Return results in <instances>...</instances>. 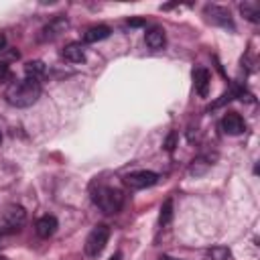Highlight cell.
<instances>
[{
    "instance_id": "cell-21",
    "label": "cell",
    "mask_w": 260,
    "mask_h": 260,
    "mask_svg": "<svg viewBox=\"0 0 260 260\" xmlns=\"http://www.w3.org/2000/svg\"><path fill=\"white\" fill-rule=\"evenodd\" d=\"M128 24H130V26H140V24H144V22H142V20H128Z\"/></svg>"
},
{
    "instance_id": "cell-24",
    "label": "cell",
    "mask_w": 260,
    "mask_h": 260,
    "mask_svg": "<svg viewBox=\"0 0 260 260\" xmlns=\"http://www.w3.org/2000/svg\"><path fill=\"white\" fill-rule=\"evenodd\" d=\"M0 260H6V258H0Z\"/></svg>"
},
{
    "instance_id": "cell-5",
    "label": "cell",
    "mask_w": 260,
    "mask_h": 260,
    "mask_svg": "<svg viewBox=\"0 0 260 260\" xmlns=\"http://www.w3.org/2000/svg\"><path fill=\"white\" fill-rule=\"evenodd\" d=\"M122 181H124V185H126L128 189L138 191V189H146V187L156 185V183H158V173L146 171V169H142V171H132V173L124 175Z\"/></svg>"
},
{
    "instance_id": "cell-16",
    "label": "cell",
    "mask_w": 260,
    "mask_h": 260,
    "mask_svg": "<svg viewBox=\"0 0 260 260\" xmlns=\"http://www.w3.org/2000/svg\"><path fill=\"white\" fill-rule=\"evenodd\" d=\"M205 260H230V250L223 248V246H215L207 252V258Z\"/></svg>"
},
{
    "instance_id": "cell-10",
    "label": "cell",
    "mask_w": 260,
    "mask_h": 260,
    "mask_svg": "<svg viewBox=\"0 0 260 260\" xmlns=\"http://www.w3.org/2000/svg\"><path fill=\"white\" fill-rule=\"evenodd\" d=\"M57 228H59V221L55 215H43L35 223V232L39 238H51L57 232Z\"/></svg>"
},
{
    "instance_id": "cell-12",
    "label": "cell",
    "mask_w": 260,
    "mask_h": 260,
    "mask_svg": "<svg viewBox=\"0 0 260 260\" xmlns=\"http://www.w3.org/2000/svg\"><path fill=\"white\" fill-rule=\"evenodd\" d=\"M112 32V28L108 24H93L89 26L85 32H83V43H98V41H104L108 39Z\"/></svg>"
},
{
    "instance_id": "cell-19",
    "label": "cell",
    "mask_w": 260,
    "mask_h": 260,
    "mask_svg": "<svg viewBox=\"0 0 260 260\" xmlns=\"http://www.w3.org/2000/svg\"><path fill=\"white\" fill-rule=\"evenodd\" d=\"M175 136H177V134H175V132H171V134H169V138H167V142H165V148H167L169 152L175 148Z\"/></svg>"
},
{
    "instance_id": "cell-17",
    "label": "cell",
    "mask_w": 260,
    "mask_h": 260,
    "mask_svg": "<svg viewBox=\"0 0 260 260\" xmlns=\"http://www.w3.org/2000/svg\"><path fill=\"white\" fill-rule=\"evenodd\" d=\"M240 10H242V14H244L248 20H252V22H258V6H256V4H252V2L240 4Z\"/></svg>"
},
{
    "instance_id": "cell-11",
    "label": "cell",
    "mask_w": 260,
    "mask_h": 260,
    "mask_svg": "<svg viewBox=\"0 0 260 260\" xmlns=\"http://www.w3.org/2000/svg\"><path fill=\"white\" fill-rule=\"evenodd\" d=\"M209 71L205 67H195L193 69V85H195V91L201 95V98H207L209 93Z\"/></svg>"
},
{
    "instance_id": "cell-22",
    "label": "cell",
    "mask_w": 260,
    "mask_h": 260,
    "mask_svg": "<svg viewBox=\"0 0 260 260\" xmlns=\"http://www.w3.org/2000/svg\"><path fill=\"white\" fill-rule=\"evenodd\" d=\"M158 260H181V258H173V256H160Z\"/></svg>"
},
{
    "instance_id": "cell-1",
    "label": "cell",
    "mask_w": 260,
    "mask_h": 260,
    "mask_svg": "<svg viewBox=\"0 0 260 260\" xmlns=\"http://www.w3.org/2000/svg\"><path fill=\"white\" fill-rule=\"evenodd\" d=\"M4 98L12 108H30L41 98V81L32 77L16 79L6 87Z\"/></svg>"
},
{
    "instance_id": "cell-20",
    "label": "cell",
    "mask_w": 260,
    "mask_h": 260,
    "mask_svg": "<svg viewBox=\"0 0 260 260\" xmlns=\"http://www.w3.org/2000/svg\"><path fill=\"white\" fill-rule=\"evenodd\" d=\"M6 49V37H4V32H0V53Z\"/></svg>"
},
{
    "instance_id": "cell-14",
    "label": "cell",
    "mask_w": 260,
    "mask_h": 260,
    "mask_svg": "<svg viewBox=\"0 0 260 260\" xmlns=\"http://www.w3.org/2000/svg\"><path fill=\"white\" fill-rule=\"evenodd\" d=\"M24 71H26V77H32V79H41L45 75V63L43 61H28L24 65Z\"/></svg>"
},
{
    "instance_id": "cell-7",
    "label": "cell",
    "mask_w": 260,
    "mask_h": 260,
    "mask_svg": "<svg viewBox=\"0 0 260 260\" xmlns=\"http://www.w3.org/2000/svg\"><path fill=\"white\" fill-rule=\"evenodd\" d=\"M67 18L65 16H55L49 24H45L43 28H41V35H39V39L41 41H53V39H57L65 28H67Z\"/></svg>"
},
{
    "instance_id": "cell-3",
    "label": "cell",
    "mask_w": 260,
    "mask_h": 260,
    "mask_svg": "<svg viewBox=\"0 0 260 260\" xmlns=\"http://www.w3.org/2000/svg\"><path fill=\"white\" fill-rule=\"evenodd\" d=\"M108 240H110V228H108L106 223H98V225L87 234V238H85V244H83L85 254H87L89 258H98V256L104 252Z\"/></svg>"
},
{
    "instance_id": "cell-4",
    "label": "cell",
    "mask_w": 260,
    "mask_h": 260,
    "mask_svg": "<svg viewBox=\"0 0 260 260\" xmlns=\"http://www.w3.org/2000/svg\"><path fill=\"white\" fill-rule=\"evenodd\" d=\"M26 221V211L22 205H8L0 213V232H18Z\"/></svg>"
},
{
    "instance_id": "cell-2",
    "label": "cell",
    "mask_w": 260,
    "mask_h": 260,
    "mask_svg": "<svg viewBox=\"0 0 260 260\" xmlns=\"http://www.w3.org/2000/svg\"><path fill=\"white\" fill-rule=\"evenodd\" d=\"M91 199L104 213H118L124 205V193L110 185H100L91 193Z\"/></svg>"
},
{
    "instance_id": "cell-23",
    "label": "cell",
    "mask_w": 260,
    "mask_h": 260,
    "mask_svg": "<svg viewBox=\"0 0 260 260\" xmlns=\"http://www.w3.org/2000/svg\"><path fill=\"white\" fill-rule=\"evenodd\" d=\"M0 142H2V132H0Z\"/></svg>"
},
{
    "instance_id": "cell-6",
    "label": "cell",
    "mask_w": 260,
    "mask_h": 260,
    "mask_svg": "<svg viewBox=\"0 0 260 260\" xmlns=\"http://www.w3.org/2000/svg\"><path fill=\"white\" fill-rule=\"evenodd\" d=\"M221 130L230 136H240L244 130H246V122L240 114L236 112H228L223 118H221Z\"/></svg>"
},
{
    "instance_id": "cell-13",
    "label": "cell",
    "mask_w": 260,
    "mask_h": 260,
    "mask_svg": "<svg viewBox=\"0 0 260 260\" xmlns=\"http://www.w3.org/2000/svg\"><path fill=\"white\" fill-rule=\"evenodd\" d=\"M61 55L69 63H83L85 61V51H83V45L81 43H69V45H65V49L61 51Z\"/></svg>"
},
{
    "instance_id": "cell-8",
    "label": "cell",
    "mask_w": 260,
    "mask_h": 260,
    "mask_svg": "<svg viewBox=\"0 0 260 260\" xmlns=\"http://www.w3.org/2000/svg\"><path fill=\"white\" fill-rule=\"evenodd\" d=\"M205 14H207V20L213 22V24H219V26H230L234 28V22H232V14L228 8H221V6H207L205 8Z\"/></svg>"
},
{
    "instance_id": "cell-18",
    "label": "cell",
    "mask_w": 260,
    "mask_h": 260,
    "mask_svg": "<svg viewBox=\"0 0 260 260\" xmlns=\"http://www.w3.org/2000/svg\"><path fill=\"white\" fill-rule=\"evenodd\" d=\"M10 75H12L10 63H8V61H0V81H8Z\"/></svg>"
},
{
    "instance_id": "cell-9",
    "label": "cell",
    "mask_w": 260,
    "mask_h": 260,
    "mask_svg": "<svg viewBox=\"0 0 260 260\" xmlns=\"http://www.w3.org/2000/svg\"><path fill=\"white\" fill-rule=\"evenodd\" d=\"M144 43H146L150 49H154V51L162 49V47H165V43H167L165 28H162V26H158V24L148 26V28H146V32H144Z\"/></svg>"
},
{
    "instance_id": "cell-15",
    "label": "cell",
    "mask_w": 260,
    "mask_h": 260,
    "mask_svg": "<svg viewBox=\"0 0 260 260\" xmlns=\"http://www.w3.org/2000/svg\"><path fill=\"white\" fill-rule=\"evenodd\" d=\"M173 219V199H167L160 207V215H158V223L160 225H167L169 221Z\"/></svg>"
}]
</instances>
